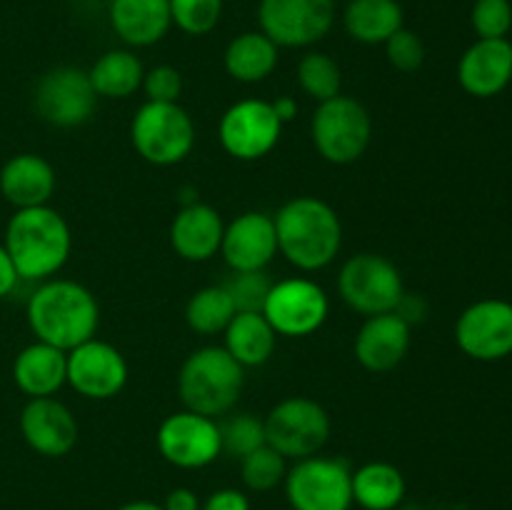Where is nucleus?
<instances>
[{"label":"nucleus","mask_w":512,"mask_h":510,"mask_svg":"<svg viewBox=\"0 0 512 510\" xmlns=\"http://www.w3.org/2000/svg\"><path fill=\"white\" fill-rule=\"evenodd\" d=\"M25 315L35 338L65 353L95 338L100 320L95 295L75 280H45L30 295Z\"/></svg>","instance_id":"f257e3e1"},{"label":"nucleus","mask_w":512,"mask_h":510,"mask_svg":"<svg viewBox=\"0 0 512 510\" xmlns=\"http://www.w3.org/2000/svg\"><path fill=\"white\" fill-rule=\"evenodd\" d=\"M278 253L298 270H320L335 260L343 245V225L325 200L300 195L275 213Z\"/></svg>","instance_id":"f03ea898"},{"label":"nucleus","mask_w":512,"mask_h":510,"mask_svg":"<svg viewBox=\"0 0 512 510\" xmlns=\"http://www.w3.org/2000/svg\"><path fill=\"white\" fill-rule=\"evenodd\" d=\"M5 250L23 280H48L70 258L73 235L58 210L48 205L15 210L5 228Z\"/></svg>","instance_id":"7ed1b4c3"},{"label":"nucleus","mask_w":512,"mask_h":510,"mask_svg":"<svg viewBox=\"0 0 512 510\" xmlns=\"http://www.w3.org/2000/svg\"><path fill=\"white\" fill-rule=\"evenodd\" d=\"M245 368L218 345L198 348L185 358L178 375V395L185 410L208 415H225L235 408L243 393Z\"/></svg>","instance_id":"20e7f679"},{"label":"nucleus","mask_w":512,"mask_h":510,"mask_svg":"<svg viewBox=\"0 0 512 510\" xmlns=\"http://www.w3.org/2000/svg\"><path fill=\"white\" fill-rule=\"evenodd\" d=\"M130 138L135 150L150 165H178L193 153L195 123L180 103L140 105L130 125Z\"/></svg>","instance_id":"39448f33"},{"label":"nucleus","mask_w":512,"mask_h":510,"mask_svg":"<svg viewBox=\"0 0 512 510\" xmlns=\"http://www.w3.org/2000/svg\"><path fill=\"white\" fill-rule=\"evenodd\" d=\"M313 145L328 163L350 165L363 158L373 138V120L360 100L348 95L318 103L310 123Z\"/></svg>","instance_id":"423d86ee"},{"label":"nucleus","mask_w":512,"mask_h":510,"mask_svg":"<svg viewBox=\"0 0 512 510\" xmlns=\"http://www.w3.org/2000/svg\"><path fill=\"white\" fill-rule=\"evenodd\" d=\"M338 293L348 308L370 318L393 313L405 295V285L393 260L378 253H358L340 268Z\"/></svg>","instance_id":"0eeeda50"},{"label":"nucleus","mask_w":512,"mask_h":510,"mask_svg":"<svg viewBox=\"0 0 512 510\" xmlns=\"http://www.w3.org/2000/svg\"><path fill=\"white\" fill-rule=\"evenodd\" d=\"M283 485L293 510H350L353 505V470L340 458L295 460Z\"/></svg>","instance_id":"6e6552de"},{"label":"nucleus","mask_w":512,"mask_h":510,"mask_svg":"<svg viewBox=\"0 0 512 510\" xmlns=\"http://www.w3.org/2000/svg\"><path fill=\"white\" fill-rule=\"evenodd\" d=\"M330 438L328 410L313 398L293 395L275 405L265 418V440L285 460L318 455Z\"/></svg>","instance_id":"1a4fd4ad"},{"label":"nucleus","mask_w":512,"mask_h":510,"mask_svg":"<svg viewBox=\"0 0 512 510\" xmlns=\"http://www.w3.org/2000/svg\"><path fill=\"white\" fill-rule=\"evenodd\" d=\"M260 33L278 48H310L335 25V0H260Z\"/></svg>","instance_id":"9d476101"},{"label":"nucleus","mask_w":512,"mask_h":510,"mask_svg":"<svg viewBox=\"0 0 512 510\" xmlns=\"http://www.w3.org/2000/svg\"><path fill=\"white\" fill-rule=\"evenodd\" d=\"M328 293L310 278H285L273 283L263 315L273 330L285 338H305L328 320Z\"/></svg>","instance_id":"9b49d317"},{"label":"nucleus","mask_w":512,"mask_h":510,"mask_svg":"<svg viewBox=\"0 0 512 510\" xmlns=\"http://www.w3.org/2000/svg\"><path fill=\"white\" fill-rule=\"evenodd\" d=\"M283 123L275 115L273 103L258 98L230 105L220 118V145L235 160H260L278 145Z\"/></svg>","instance_id":"f8f14e48"},{"label":"nucleus","mask_w":512,"mask_h":510,"mask_svg":"<svg viewBox=\"0 0 512 510\" xmlns=\"http://www.w3.org/2000/svg\"><path fill=\"white\" fill-rule=\"evenodd\" d=\"M98 105L88 73L73 65L48 70L35 85V110L40 118L58 128H75L88 123Z\"/></svg>","instance_id":"ddd939ff"},{"label":"nucleus","mask_w":512,"mask_h":510,"mask_svg":"<svg viewBox=\"0 0 512 510\" xmlns=\"http://www.w3.org/2000/svg\"><path fill=\"white\" fill-rule=\"evenodd\" d=\"M455 343L468 358L495 363L512 355V303L485 298L468 305L455 323Z\"/></svg>","instance_id":"4468645a"},{"label":"nucleus","mask_w":512,"mask_h":510,"mask_svg":"<svg viewBox=\"0 0 512 510\" xmlns=\"http://www.w3.org/2000/svg\"><path fill=\"white\" fill-rule=\"evenodd\" d=\"M158 450L170 465L183 470H198L213 463L220 448V425L215 418L193 413V410H180V413L168 415L160 423Z\"/></svg>","instance_id":"2eb2a0df"},{"label":"nucleus","mask_w":512,"mask_h":510,"mask_svg":"<svg viewBox=\"0 0 512 510\" xmlns=\"http://www.w3.org/2000/svg\"><path fill=\"white\" fill-rule=\"evenodd\" d=\"M128 383V363L115 345L90 338L68 350V385L88 400H110Z\"/></svg>","instance_id":"dca6fc26"},{"label":"nucleus","mask_w":512,"mask_h":510,"mask_svg":"<svg viewBox=\"0 0 512 510\" xmlns=\"http://www.w3.org/2000/svg\"><path fill=\"white\" fill-rule=\"evenodd\" d=\"M20 433L35 453L63 458L78 443V420L68 405L50 398H30L20 413Z\"/></svg>","instance_id":"f3484780"},{"label":"nucleus","mask_w":512,"mask_h":510,"mask_svg":"<svg viewBox=\"0 0 512 510\" xmlns=\"http://www.w3.org/2000/svg\"><path fill=\"white\" fill-rule=\"evenodd\" d=\"M225 263L230 270H265V265L278 255L273 215L248 210L225 225L220 243Z\"/></svg>","instance_id":"a211bd4d"},{"label":"nucleus","mask_w":512,"mask_h":510,"mask_svg":"<svg viewBox=\"0 0 512 510\" xmlns=\"http://www.w3.org/2000/svg\"><path fill=\"white\" fill-rule=\"evenodd\" d=\"M458 80L473 98H495L512 83V43L508 38H478L458 63Z\"/></svg>","instance_id":"6ab92c4d"},{"label":"nucleus","mask_w":512,"mask_h":510,"mask_svg":"<svg viewBox=\"0 0 512 510\" xmlns=\"http://www.w3.org/2000/svg\"><path fill=\"white\" fill-rule=\"evenodd\" d=\"M410 325L398 313L370 315L355 335V358L370 373L398 368L410 350Z\"/></svg>","instance_id":"aec40b11"},{"label":"nucleus","mask_w":512,"mask_h":510,"mask_svg":"<svg viewBox=\"0 0 512 510\" xmlns=\"http://www.w3.org/2000/svg\"><path fill=\"white\" fill-rule=\"evenodd\" d=\"M225 223L215 208L205 203H185L170 225V243L183 260L205 263L220 253Z\"/></svg>","instance_id":"412c9836"},{"label":"nucleus","mask_w":512,"mask_h":510,"mask_svg":"<svg viewBox=\"0 0 512 510\" xmlns=\"http://www.w3.org/2000/svg\"><path fill=\"white\" fill-rule=\"evenodd\" d=\"M108 18L113 33L133 48L160 43L173 28L168 0H110Z\"/></svg>","instance_id":"4be33fe9"},{"label":"nucleus","mask_w":512,"mask_h":510,"mask_svg":"<svg viewBox=\"0 0 512 510\" xmlns=\"http://www.w3.org/2000/svg\"><path fill=\"white\" fill-rule=\"evenodd\" d=\"M0 193L15 210L48 205L55 193V170L35 153L13 155L0 170Z\"/></svg>","instance_id":"5701e85b"},{"label":"nucleus","mask_w":512,"mask_h":510,"mask_svg":"<svg viewBox=\"0 0 512 510\" xmlns=\"http://www.w3.org/2000/svg\"><path fill=\"white\" fill-rule=\"evenodd\" d=\"M13 380L28 398H50L68 383V353L35 340L15 355Z\"/></svg>","instance_id":"b1692460"},{"label":"nucleus","mask_w":512,"mask_h":510,"mask_svg":"<svg viewBox=\"0 0 512 510\" xmlns=\"http://www.w3.org/2000/svg\"><path fill=\"white\" fill-rule=\"evenodd\" d=\"M223 65L225 73L238 83H263L278 65V45L260 30H248L230 40Z\"/></svg>","instance_id":"393cba45"},{"label":"nucleus","mask_w":512,"mask_h":510,"mask_svg":"<svg viewBox=\"0 0 512 510\" xmlns=\"http://www.w3.org/2000/svg\"><path fill=\"white\" fill-rule=\"evenodd\" d=\"M223 335V348L243 368H258V365L268 363L275 353V343H278V333L263 313H235Z\"/></svg>","instance_id":"a878e982"},{"label":"nucleus","mask_w":512,"mask_h":510,"mask_svg":"<svg viewBox=\"0 0 512 510\" xmlns=\"http://www.w3.org/2000/svg\"><path fill=\"white\" fill-rule=\"evenodd\" d=\"M343 25L358 43L383 45L405 25L403 5L398 0H350L345 5Z\"/></svg>","instance_id":"bb28decb"},{"label":"nucleus","mask_w":512,"mask_h":510,"mask_svg":"<svg viewBox=\"0 0 512 510\" xmlns=\"http://www.w3.org/2000/svg\"><path fill=\"white\" fill-rule=\"evenodd\" d=\"M405 498V478L395 465L373 460L353 470V503L363 510H395Z\"/></svg>","instance_id":"cd10ccee"},{"label":"nucleus","mask_w":512,"mask_h":510,"mask_svg":"<svg viewBox=\"0 0 512 510\" xmlns=\"http://www.w3.org/2000/svg\"><path fill=\"white\" fill-rule=\"evenodd\" d=\"M143 75V63L130 50H108L88 70V78L98 98L110 100L130 98L135 90L143 88Z\"/></svg>","instance_id":"c85d7f7f"},{"label":"nucleus","mask_w":512,"mask_h":510,"mask_svg":"<svg viewBox=\"0 0 512 510\" xmlns=\"http://www.w3.org/2000/svg\"><path fill=\"white\" fill-rule=\"evenodd\" d=\"M238 313L230 300L225 285H208L193 293V298L185 305V320H188L190 330L200 335H215L225 333L233 315Z\"/></svg>","instance_id":"c756f323"},{"label":"nucleus","mask_w":512,"mask_h":510,"mask_svg":"<svg viewBox=\"0 0 512 510\" xmlns=\"http://www.w3.org/2000/svg\"><path fill=\"white\" fill-rule=\"evenodd\" d=\"M298 83L305 95L323 103V100L340 95V85H343V75H340V65L330 58L328 53H305L298 63Z\"/></svg>","instance_id":"7c9ffc66"},{"label":"nucleus","mask_w":512,"mask_h":510,"mask_svg":"<svg viewBox=\"0 0 512 510\" xmlns=\"http://www.w3.org/2000/svg\"><path fill=\"white\" fill-rule=\"evenodd\" d=\"M285 473H288L285 458L268 443L240 460V478H243L245 488L255 490V493H268V490L278 488L285 480Z\"/></svg>","instance_id":"2f4dec72"},{"label":"nucleus","mask_w":512,"mask_h":510,"mask_svg":"<svg viewBox=\"0 0 512 510\" xmlns=\"http://www.w3.org/2000/svg\"><path fill=\"white\" fill-rule=\"evenodd\" d=\"M265 440V420L255 418L253 413H240L225 420L220 425V448L230 458L243 460L253 450L263 448Z\"/></svg>","instance_id":"473e14b6"},{"label":"nucleus","mask_w":512,"mask_h":510,"mask_svg":"<svg viewBox=\"0 0 512 510\" xmlns=\"http://www.w3.org/2000/svg\"><path fill=\"white\" fill-rule=\"evenodd\" d=\"M170 20L185 35H208L223 15V0H168Z\"/></svg>","instance_id":"72a5a7b5"},{"label":"nucleus","mask_w":512,"mask_h":510,"mask_svg":"<svg viewBox=\"0 0 512 510\" xmlns=\"http://www.w3.org/2000/svg\"><path fill=\"white\" fill-rule=\"evenodd\" d=\"M223 285L238 313H263V305L273 288L265 270H233L230 280Z\"/></svg>","instance_id":"f704fd0d"},{"label":"nucleus","mask_w":512,"mask_h":510,"mask_svg":"<svg viewBox=\"0 0 512 510\" xmlns=\"http://www.w3.org/2000/svg\"><path fill=\"white\" fill-rule=\"evenodd\" d=\"M385 58L400 73H415L425 63V43L415 30L403 28L385 40Z\"/></svg>","instance_id":"c9c22d12"},{"label":"nucleus","mask_w":512,"mask_h":510,"mask_svg":"<svg viewBox=\"0 0 512 510\" xmlns=\"http://www.w3.org/2000/svg\"><path fill=\"white\" fill-rule=\"evenodd\" d=\"M470 23L478 38H508L512 28L510 0H475Z\"/></svg>","instance_id":"e433bc0d"},{"label":"nucleus","mask_w":512,"mask_h":510,"mask_svg":"<svg viewBox=\"0 0 512 510\" xmlns=\"http://www.w3.org/2000/svg\"><path fill=\"white\" fill-rule=\"evenodd\" d=\"M143 90L153 103H178L183 93V75L173 65H155L145 70Z\"/></svg>","instance_id":"4c0bfd02"},{"label":"nucleus","mask_w":512,"mask_h":510,"mask_svg":"<svg viewBox=\"0 0 512 510\" xmlns=\"http://www.w3.org/2000/svg\"><path fill=\"white\" fill-rule=\"evenodd\" d=\"M200 510H250V500L243 490L220 488L208 495Z\"/></svg>","instance_id":"58836bf2"},{"label":"nucleus","mask_w":512,"mask_h":510,"mask_svg":"<svg viewBox=\"0 0 512 510\" xmlns=\"http://www.w3.org/2000/svg\"><path fill=\"white\" fill-rule=\"evenodd\" d=\"M395 313H398L400 318L405 320V323L413 325V323H420V320L425 318L428 308H425V303H423V298H420V295H408V293H405L403 298H400V303H398V308H395Z\"/></svg>","instance_id":"ea45409f"},{"label":"nucleus","mask_w":512,"mask_h":510,"mask_svg":"<svg viewBox=\"0 0 512 510\" xmlns=\"http://www.w3.org/2000/svg\"><path fill=\"white\" fill-rule=\"evenodd\" d=\"M18 280H20L18 270H15L13 260H10L5 245L0 243V298H5V295L13 293L15 285H18Z\"/></svg>","instance_id":"a19ab883"},{"label":"nucleus","mask_w":512,"mask_h":510,"mask_svg":"<svg viewBox=\"0 0 512 510\" xmlns=\"http://www.w3.org/2000/svg\"><path fill=\"white\" fill-rule=\"evenodd\" d=\"M163 508L165 510H200V500L190 488H175L168 493Z\"/></svg>","instance_id":"79ce46f5"},{"label":"nucleus","mask_w":512,"mask_h":510,"mask_svg":"<svg viewBox=\"0 0 512 510\" xmlns=\"http://www.w3.org/2000/svg\"><path fill=\"white\" fill-rule=\"evenodd\" d=\"M273 110L275 115H278L280 123L285 125L298 115V103H295V98H290V95H280L278 100H273Z\"/></svg>","instance_id":"37998d69"},{"label":"nucleus","mask_w":512,"mask_h":510,"mask_svg":"<svg viewBox=\"0 0 512 510\" xmlns=\"http://www.w3.org/2000/svg\"><path fill=\"white\" fill-rule=\"evenodd\" d=\"M118 510H165V508H163V505L153 503V500H133V503L120 505Z\"/></svg>","instance_id":"c03bdc74"}]
</instances>
